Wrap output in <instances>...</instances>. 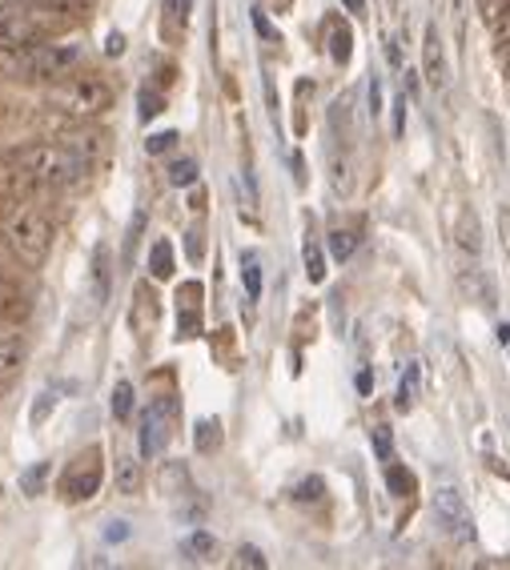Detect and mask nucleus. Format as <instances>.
Listing matches in <instances>:
<instances>
[{
  "label": "nucleus",
  "mask_w": 510,
  "mask_h": 570,
  "mask_svg": "<svg viewBox=\"0 0 510 570\" xmlns=\"http://www.w3.org/2000/svg\"><path fill=\"white\" fill-rule=\"evenodd\" d=\"M17 161L24 165V173L33 177L36 186H45V189L77 186L81 177L89 173V165L81 161L68 145H29V149L17 154Z\"/></svg>",
  "instance_id": "obj_1"
},
{
  "label": "nucleus",
  "mask_w": 510,
  "mask_h": 570,
  "mask_svg": "<svg viewBox=\"0 0 510 570\" xmlns=\"http://www.w3.org/2000/svg\"><path fill=\"white\" fill-rule=\"evenodd\" d=\"M4 238H9L12 253L29 265H41L45 262L49 245H53V221L33 205H21L12 209L9 221H4Z\"/></svg>",
  "instance_id": "obj_2"
},
{
  "label": "nucleus",
  "mask_w": 510,
  "mask_h": 570,
  "mask_svg": "<svg viewBox=\"0 0 510 570\" xmlns=\"http://www.w3.org/2000/svg\"><path fill=\"white\" fill-rule=\"evenodd\" d=\"M45 33H49V21L36 4H0V41L41 44Z\"/></svg>",
  "instance_id": "obj_3"
},
{
  "label": "nucleus",
  "mask_w": 510,
  "mask_h": 570,
  "mask_svg": "<svg viewBox=\"0 0 510 570\" xmlns=\"http://www.w3.org/2000/svg\"><path fill=\"white\" fill-rule=\"evenodd\" d=\"M81 65L77 44H29V77H68Z\"/></svg>",
  "instance_id": "obj_4"
},
{
  "label": "nucleus",
  "mask_w": 510,
  "mask_h": 570,
  "mask_svg": "<svg viewBox=\"0 0 510 570\" xmlns=\"http://www.w3.org/2000/svg\"><path fill=\"white\" fill-rule=\"evenodd\" d=\"M173 398H157L153 407L145 410L141 418V458H157L161 450L169 446V434H173Z\"/></svg>",
  "instance_id": "obj_5"
},
{
  "label": "nucleus",
  "mask_w": 510,
  "mask_h": 570,
  "mask_svg": "<svg viewBox=\"0 0 510 570\" xmlns=\"http://www.w3.org/2000/svg\"><path fill=\"white\" fill-rule=\"evenodd\" d=\"M109 101H113V93L100 77H68V85L61 88V105L81 113V117L109 109Z\"/></svg>",
  "instance_id": "obj_6"
},
{
  "label": "nucleus",
  "mask_w": 510,
  "mask_h": 570,
  "mask_svg": "<svg viewBox=\"0 0 510 570\" xmlns=\"http://www.w3.org/2000/svg\"><path fill=\"white\" fill-rule=\"evenodd\" d=\"M97 458H100L97 450H89V454H81V458L65 471V478H61L65 503H85V498H93V494L100 490V462Z\"/></svg>",
  "instance_id": "obj_7"
},
{
  "label": "nucleus",
  "mask_w": 510,
  "mask_h": 570,
  "mask_svg": "<svg viewBox=\"0 0 510 570\" xmlns=\"http://www.w3.org/2000/svg\"><path fill=\"white\" fill-rule=\"evenodd\" d=\"M434 510H438V518H443V527L450 530V535H463V538L475 535V518H470V506H466L458 486L450 483L438 486V490H434Z\"/></svg>",
  "instance_id": "obj_8"
},
{
  "label": "nucleus",
  "mask_w": 510,
  "mask_h": 570,
  "mask_svg": "<svg viewBox=\"0 0 510 570\" xmlns=\"http://www.w3.org/2000/svg\"><path fill=\"white\" fill-rule=\"evenodd\" d=\"M422 77L431 88H446V77H450V65H446V44L438 24H426L422 33Z\"/></svg>",
  "instance_id": "obj_9"
},
{
  "label": "nucleus",
  "mask_w": 510,
  "mask_h": 570,
  "mask_svg": "<svg viewBox=\"0 0 510 570\" xmlns=\"http://www.w3.org/2000/svg\"><path fill=\"white\" fill-rule=\"evenodd\" d=\"M24 362V346L17 334H9V329H0V398L9 394L12 378H17V370H21Z\"/></svg>",
  "instance_id": "obj_10"
},
{
  "label": "nucleus",
  "mask_w": 510,
  "mask_h": 570,
  "mask_svg": "<svg viewBox=\"0 0 510 570\" xmlns=\"http://www.w3.org/2000/svg\"><path fill=\"white\" fill-rule=\"evenodd\" d=\"M89 277H93V302L105 306V302H109V289H113V253H109V245H97V250H93Z\"/></svg>",
  "instance_id": "obj_11"
},
{
  "label": "nucleus",
  "mask_w": 510,
  "mask_h": 570,
  "mask_svg": "<svg viewBox=\"0 0 510 570\" xmlns=\"http://www.w3.org/2000/svg\"><path fill=\"white\" fill-rule=\"evenodd\" d=\"M330 186L338 198L354 193V161H350V154H330Z\"/></svg>",
  "instance_id": "obj_12"
},
{
  "label": "nucleus",
  "mask_w": 510,
  "mask_h": 570,
  "mask_svg": "<svg viewBox=\"0 0 510 570\" xmlns=\"http://www.w3.org/2000/svg\"><path fill=\"white\" fill-rule=\"evenodd\" d=\"M181 294H185V306L178 309V334L181 338H193V334L201 329V309L193 306V297H201V289L198 285H185Z\"/></svg>",
  "instance_id": "obj_13"
},
{
  "label": "nucleus",
  "mask_w": 510,
  "mask_h": 570,
  "mask_svg": "<svg viewBox=\"0 0 510 570\" xmlns=\"http://www.w3.org/2000/svg\"><path fill=\"white\" fill-rule=\"evenodd\" d=\"M141 483H145L141 462L129 458V454H125V458H117V490L134 498V494H141Z\"/></svg>",
  "instance_id": "obj_14"
},
{
  "label": "nucleus",
  "mask_w": 510,
  "mask_h": 570,
  "mask_svg": "<svg viewBox=\"0 0 510 570\" xmlns=\"http://www.w3.org/2000/svg\"><path fill=\"white\" fill-rule=\"evenodd\" d=\"M242 282H245V294L257 302V297H262V257H257L254 250L242 253Z\"/></svg>",
  "instance_id": "obj_15"
},
{
  "label": "nucleus",
  "mask_w": 510,
  "mask_h": 570,
  "mask_svg": "<svg viewBox=\"0 0 510 570\" xmlns=\"http://www.w3.org/2000/svg\"><path fill=\"white\" fill-rule=\"evenodd\" d=\"M141 233H145V209H137L134 221H129V233H125V250H121V265L129 270L137 257V245H141Z\"/></svg>",
  "instance_id": "obj_16"
},
{
  "label": "nucleus",
  "mask_w": 510,
  "mask_h": 570,
  "mask_svg": "<svg viewBox=\"0 0 510 570\" xmlns=\"http://www.w3.org/2000/svg\"><path fill=\"white\" fill-rule=\"evenodd\" d=\"M149 270H153V277H173V245L169 242H153V250H149Z\"/></svg>",
  "instance_id": "obj_17"
},
{
  "label": "nucleus",
  "mask_w": 510,
  "mask_h": 570,
  "mask_svg": "<svg viewBox=\"0 0 510 570\" xmlns=\"http://www.w3.org/2000/svg\"><path fill=\"white\" fill-rule=\"evenodd\" d=\"M193 562H205L217 555V542H213V535H205V530H198V535L185 538V547H181Z\"/></svg>",
  "instance_id": "obj_18"
},
{
  "label": "nucleus",
  "mask_w": 510,
  "mask_h": 570,
  "mask_svg": "<svg viewBox=\"0 0 510 570\" xmlns=\"http://www.w3.org/2000/svg\"><path fill=\"white\" fill-rule=\"evenodd\" d=\"M217 446H222V422H217V418L198 422V450L201 454H213Z\"/></svg>",
  "instance_id": "obj_19"
},
{
  "label": "nucleus",
  "mask_w": 510,
  "mask_h": 570,
  "mask_svg": "<svg viewBox=\"0 0 510 570\" xmlns=\"http://www.w3.org/2000/svg\"><path fill=\"white\" fill-rule=\"evenodd\" d=\"M0 318L24 321L29 318V302L21 294H12V289H0Z\"/></svg>",
  "instance_id": "obj_20"
},
{
  "label": "nucleus",
  "mask_w": 510,
  "mask_h": 570,
  "mask_svg": "<svg viewBox=\"0 0 510 570\" xmlns=\"http://www.w3.org/2000/svg\"><path fill=\"white\" fill-rule=\"evenodd\" d=\"M45 478H49V462H33V466L21 474V494L36 498V494L45 490Z\"/></svg>",
  "instance_id": "obj_21"
},
{
  "label": "nucleus",
  "mask_w": 510,
  "mask_h": 570,
  "mask_svg": "<svg viewBox=\"0 0 510 570\" xmlns=\"http://www.w3.org/2000/svg\"><path fill=\"white\" fill-rule=\"evenodd\" d=\"M113 414H117V422L134 414V382H125V378L113 386Z\"/></svg>",
  "instance_id": "obj_22"
},
{
  "label": "nucleus",
  "mask_w": 510,
  "mask_h": 570,
  "mask_svg": "<svg viewBox=\"0 0 510 570\" xmlns=\"http://www.w3.org/2000/svg\"><path fill=\"white\" fill-rule=\"evenodd\" d=\"M330 56L338 61V65H346V61H350V29H346V24H338V21L330 24Z\"/></svg>",
  "instance_id": "obj_23"
},
{
  "label": "nucleus",
  "mask_w": 510,
  "mask_h": 570,
  "mask_svg": "<svg viewBox=\"0 0 510 570\" xmlns=\"http://www.w3.org/2000/svg\"><path fill=\"white\" fill-rule=\"evenodd\" d=\"M198 181V161L193 157H181V161L169 165V186H193Z\"/></svg>",
  "instance_id": "obj_24"
},
{
  "label": "nucleus",
  "mask_w": 510,
  "mask_h": 570,
  "mask_svg": "<svg viewBox=\"0 0 510 570\" xmlns=\"http://www.w3.org/2000/svg\"><path fill=\"white\" fill-rule=\"evenodd\" d=\"M386 483H390V490H394V494H414V474L402 471V466H394V462L386 466Z\"/></svg>",
  "instance_id": "obj_25"
},
{
  "label": "nucleus",
  "mask_w": 510,
  "mask_h": 570,
  "mask_svg": "<svg viewBox=\"0 0 510 570\" xmlns=\"http://www.w3.org/2000/svg\"><path fill=\"white\" fill-rule=\"evenodd\" d=\"M478 17H482V24L502 21V17H510V0H478Z\"/></svg>",
  "instance_id": "obj_26"
},
{
  "label": "nucleus",
  "mask_w": 510,
  "mask_h": 570,
  "mask_svg": "<svg viewBox=\"0 0 510 570\" xmlns=\"http://www.w3.org/2000/svg\"><path fill=\"white\" fill-rule=\"evenodd\" d=\"M354 245H358L354 233H346V230H333V233H330V253L338 257V262H346V257L354 253Z\"/></svg>",
  "instance_id": "obj_27"
},
{
  "label": "nucleus",
  "mask_w": 510,
  "mask_h": 570,
  "mask_svg": "<svg viewBox=\"0 0 510 570\" xmlns=\"http://www.w3.org/2000/svg\"><path fill=\"white\" fill-rule=\"evenodd\" d=\"M306 274H310V282H322L326 277V257L318 250V242H306Z\"/></svg>",
  "instance_id": "obj_28"
},
{
  "label": "nucleus",
  "mask_w": 510,
  "mask_h": 570,
  "mask_svg": "<svg viewBox=\"0 0 510 570\" xmlns=\"http://www.w3.org/2000/svg\"><path fill=\"white\" fill-rule=\"evenodd\" d=\"M458 245H463V250L470 253V257H478V221L470 218V213L463 218V233H458Z\"/></svg>",
  "instance_id": "obj_29"
},
{
  "label": "nucleus",
  "mask_w": 510,
  "mask_h": 570,
  "mask_svg": "<svg viewBox=\"0 0 510 570\" xmlns=\"http://www.w3.org/2000/svg\"><path fill=\"white\" fill-rule=\"evenodd\" d=\"M166 109V97L161 93H149V88H141V117L149 122V117H157V113Z\"/></svg>",
  "instance_id": "obj_30"
},
{
  "label": "nucleus",
  "mask_w": 510,
  "mask_h": 570,
  "mask_svg": "<svg viewBox=\"0 0 510 570\" xmlns=\"http://www.w3.org/2000/svg\"><path fill=\"white\" fill-rule=\"evenodd\" d=\"M414 390H418V366H411V370H406V378H402V394H399V407L402 410L414 402Z\"/></svg>",
  "instance_id": "obj_31"
},
{
  "label": "nucleus",
  "mask_w": 510,
  "mask_h": 570,
  "mask_svg": "<svg viewBox=\"0 0 510 570\" xmlns=\"http://www.w3.org/2000/svg\"><path fill=\"white\" fill-rule=\"evenodd\" d=\"M233 562H237V567L266 570V555H262V550H257V547H242V550H237V559H233Z\"/></svg>",
  "instance_id": "obj_32"
},
{
  "label": "nucleus",
  "mask_w": 510,
  "mask_h": 570,
  "mask_svg": "<svg viewBox=\"0 0 510 570\" xmlns=\"http://www.w3.org/2000/svg\"><path fill=\"white\" fill-rule=\"evenodd\" d=\"M56 407V394L53 390H45V394H36V407H33V426H41V422H45L49 418V410Z\"/></svg>",
  "instance_id": "obj_33"
},
{
  "label": "nucleus",
  "mask_w": 510,
  "mask_h": 570,
  "mask_svg": "<svg viewBox=\"0 0 510 570\" xmlns=\"http://www.w3.org/2000/svg\"><path fill=\"white\" fill-rule=\"evenodd\" d=\"M173 141H178V133H157V137L145 141V149H149V154H166V149H173Z\"/></svg>",
  "instance_id": "obj_34"
},
{
  "label": "nucleus",
  "mask_w": 510,
  "mask_h": 570,
  "mask_svg": "<svg viewBox=\"0 0 510 570\" xmlns=\"http://www.w3.org/2000/svg\"><path fill=\"white\" fill-rule=\"evenodd\" d=\"M105 538H109V542H125V538H129V522H125V518H113L109 527H105Z\"/></svg>",
  "instance_id": "obj_35"
},
{
  "label": "nucleus",
  "mask_w": 510,
  "mask_h": 570,
  "mask_svg": "<svg viewBox=\"0 0 510 570\" xmlns=\"http://www.w3.org/2000/svg\"><path fill=\"white\" fill-rule=\"evenodd\" d=\"M314 498H322V483H318V478L298 486V503H314Z\"/></svg>",
  "instance_id": "obj_36"
},
{
  "label": "nucleus",
  "mask_w": 510,
  "mask_h": 570,
  "mask_svg": "<svg viewBox=\"0 0 510 570\" xmlns=\"http://www.w3.org/2000/svg\"><path fill=\"white\" fill-rule=\"evenodd\" d=\"M490 29H495V44H499V49H510V17H502V21H495V24H490Z\"/></svg>",
  "instance_id": "obj_37"
},
{
  "label": "nucleus",
  "mask_w": 510,
  "mask_h": 570,
  "mask_svg": "<svg viewBox=\"0 0 510 570\" xmlns=\"http://www.w3.org/2000/svg\"><path fill=\"white\" fill-rule=\"evenodd\" d=\"M169 12H173V17H178L181 24H185L189 12H193V0H169Z\"/></svg>",
  "instance_id": "obj_38"
},
{
  "label": "nucleus",
  "mask_w": 510,
  "mask_h": 570,
  "mask_svg": "<svg viewBox=\"0 0 510 570\" xmlns=\"http://www.w3.org/2000/svg\"><path fill=\"white\" fill-rule=\"evenodd\" d=\"M374 446H378V454L390 462V434H386V426H378L374 430Z\"/></svg>",
  "instance_id": "obj_39"
},
{
  "label": "nucleus",
  "mask_w": 510,
  "mask_h": 570,
  "mask_svg": "<svg viewBox=\"0 0 510 570\" xmlns=\"http://www.w3.org/2000/svg\"><path fill=\"white\" fill-rule=\"evenodd\" d=\"M370 113H374V117L382 113V85H378V77L370 81Z\"/></svg>",
  "instance_id": "obj_40"
},
{
  "label": "nucleus",
  "mask_w": 510,
  "mask_h": 570,
  "mask_svg": "<svg viewBox=\"0 0 510 570\" xmlns=\"http://www.w3.org/2000/svg\"><path fill=\"white\" fill-rule=\"evenodd\" d=\"M499 233H502V245L510 253V209H499Z\"/></svg>",
  "instance_id": "obj_41"
},
{
  "label": "nucleus",
  "mask_w": 510,
  "mask_h": 570,
  "mask_svg": "<svg viewBox=\"0 0 510 570\" xmlns=\"http://www.w3.org/2000/svg\"><path fill=\"white\" fill-rule=\"evenodd\" d=\"M105 53H109V56H121V53H125V36H121V33H113L109 44H105Z\"/></svg>",
  "instance_id": "obj_42"
},
{
  "label": "nucleus",
  "mask_w": 510,
  "mask_h": 570,
  "mask_svg": "<svg viewBox=\"0 0 510 570\" xmlns=\"http://www.w3.org/2000/svg\"><path fill=\"white\" fill-rule=\"evenodd\" d=\"M350 17H366V0H342Z\"/></svg>",
  "instance_id": "obj_43"
},
{
  "label": "nucleus",
  "mask_w": 510,
  "mask_h": 570,
  "mask_svg": "<svg viewBox=\"0 0 510 570\" xmlns=\"http://www.w3.org/2000/svg\"><path fill=\"white\" fill-rule=\"evenodd\" d=\"M189 257L201 262V233H189Z\"/></svg>",
  "instance_id": "obj_44"
},
{
  "label": "nucleus",
  "mask_w": 510,
  "mask_h": 570,
  "mask_svg": "<svg viewBox=\"0 0 510 570\" xmlns=\"http://www.w3.org/2000/svg\"><path fill=\"white\" fill-rule=\"evenodd\" d=\"M402 125H406V101H399V113H394V129L402 133Z\"/></svg>",
  "instance_id": "obj_45"
},
{
  "label": "nucleus",
  "mask_w": 510,
  "mask_h": 570,
  "mask_svg": "<svg viewBox=\"0 0 510 570\" xmlns=\"http://www.w3.org/2000/svg\"><path fill=\"white\" fill-rule=\"evenodd\" d=\"M386 61H390V65H402V56H399V44H394V41L386 44Z\"/></svg>",
  "instance_id": "obj_46"
},
{
  "label": "nucleus",
  "mask_w": 510,
  "mask_h": 570,
  "mask_svg": "<svg viewBox=\"0 0 510 570\" xmlns=\"http://www.w3.org/2000/svg\"><path fill=\"white\" fill-rule=\"evenodd\" d=\"M507 85H510V65H507Z\"/></svg>",
  "instance_id": "obj_47"
}]
</instances>
